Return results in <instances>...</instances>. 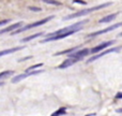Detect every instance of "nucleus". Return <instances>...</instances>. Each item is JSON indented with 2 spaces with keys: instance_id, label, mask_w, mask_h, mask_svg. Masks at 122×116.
I'll list each match as a JSON object with an SVG mask.
<instances>
[{
  "instance_id": "5",
  "label": "nucleus",
  "mask_w": 122,
  "mask_h": 116,
  "mask_svg": "<svg viewBox=\"0 0 122 116\" xmlns=\"http://www.w3.org/2000/svg\"><path fill=\"white\" fill-rule=\"evenodd\" d=\"M122 26V22L121 23H118V24H115V25H112L109 27L105 28V29H102V30H99L97 32H93V33H90L88 37H97V36H100V34H103V33H106V32H109V31H112V30L117 29V28L121 27Z\"/></svg>"
},
{
  "instance_id": "11",
  "label": "nucleus",
  "mask_w": 122,
  "mask_h": 116,
  "mask_svg": "<svg viewBox=\"0 0 122 116\" xmlns=\"http://www.w3.org/2000/svg\"><path fill=\"white\" fill-rule=\"evenodd\" d=\"M117 15H118V13H112V14L107 15V16H105V17H103V18H101L99 22H100V23H109V22L114 21V19L116 18Z\"/></svg>"
},
{
  "instance_id": "13",
  "label": "nucleus",
  "mask_w": 122,
  "mask_h": 116,
  "mask_svg": "<svg viewBox=\"0 0 122 116\" xmlns=\"http://www.w3.org/2000/svg\"><path fill=\"white\" fill-rule=\"evenodd\" d=\"M41 36H43V32H39V33H36V34H32V36H29V37H27V38H24L23 40H21V42H28V41H30V40H33V39H36V38H39V37H41Z\"/></svg>"
},
{
  "instance_id": "12",
  "label": "nucleus",
  "mask_w": 122,
  "mask_h": 116,
  "mask_svg": "<svg viewBox=\"0 0 122 116\" xmlns=\"http://www.w3.org/2000/svg\"><path fill=\"white\" fill-rule=\"evenodd\" d=\"M78 49H79V46L73 47V49H70V50H65V51H63V52H58V53H56V56H58V55H64V54H70V55H71V54L74 53V51L77 52Z\"/></svg>"
},
{
  "instance_id": "8",
  "label": "nucleus",
  "mask_w": 122,
  "mask_h": 116,
  "mask_svg": "<svg viewBox=\"0 0 122 116\" xmlns=\"http://www.w3.org/2000/svg\"><path fill=\"white\" fill-rule=\"evenodd\" d=\"M77 61H79L78 59H76V58H67V59H65L64 61H63L61 65L58 66V69H66V68H69V67H71V66H73V65H75Z\"/></svg>"
},
{
  "instance_id": "19",
  "label": "nucleus",
  "mask_w": 122,
  "mask_h": 116,
  "mask_svg": "<svg viewBox=\"0 0 122 116\" xmlns=\"http://www.w3.org/2000/svg\"><path fill=\"white\" fill-rule=\"evenodd\" d=\"M73 3H75V4H82V6H85V4H86V2H85V1H73Z\"/></svg>"
},
{
  "instance_id": "9",
  "label": "nucleus",
  "mask_w": 122,
  "mask_h": 116,
  "mask_svg": "<svg viewBox=\"0 0 122 116\" xmlns=\"http://www.w3.org/2000/svg\"><path fill=\"white\" fill-rule=\"evenodd\" d=\"M23 25H24L23 22H19V23L13 24V25H11V26H9V27L3 28V29L0 30V34H3V33H5V32H10V31H13V32H14V30H15V29L18 30V28L20 29V27H21Z\"/></svg>"
},
{
  "instance_id": "14",
  "label": "nucleus",
  "mask_w": 122,
  "mask_h": 116,
  "mask_svg": "<svg viewBox=\"0 0 122 116\" xmlns=\"http://www.w3.org/2000/svg\"><path fill=\"white\" fill-rule=\"evenodd\" d=\"M65 112H66V109H65V108H60L59 110H57L55 113H53L51 116H61V115L65 114Z\"/></svg>"
},
{
  "instance_id": "22",
  "label": "nucleus",
  "mask_w": 122,
  "mask_h": 116,
  "mask_svg": "<svg viewBox=\"0 0 122 116\" xmlns=\"http://www.w3.org/2000/svg\"><path fill=\"white\" fill-rule=\"evenodd\" d=\"M118 37H122V32H121V33H119V36Z\"/></svg>"
},
{
  "instance_id": "4",
  "label": "nucleus",
  "mask_w": 122,
  "mask_h": 116,
  "mask_svg": "<svg viewBox=\"0 0 122 116\" xmlns=\"http://www.w3.org/2000/svg\"><path fill=\"white\" fill-rule=\"evenodd\" d=\"M42 70H38V71H33V72H30V73H23V74H19L17 76H14L12 78V83H18L20 81L25 80V78L29 77V76H32V75H36V74H40L42 73Z\"/></svg>"
},
{
  "instance_id": "10",
  "label": "nucleus",
  "mask_w": 122,
  "mask_h": 116,
  "mask_svg": "<svg viewBox=\"0 0 122 116\" xmlns=\"http://www.w3.org/2000/svg\"><path fill=\"white\" fill-rule=\"evenodd\" d=\"M25 49V46H17V47H13V49H9V50H4L0 53V56L3 57V56L8 55V54H12V53H15L16 51H20V50Z\"/></svg>"
},
{
  "instance_id": "3",
  "label": "nucleus",
  "mask_w": 122,
  "mask_h": 116,
  "mask_svg": "<svg viewBox=\"0 0 122 116\" xmlns=\"http://www.w3.org/2000/svg\"><path fill=\"white\" fill-rule=\"evenodd\" d=\"M120 50H121V46H117V47H112V49H109V50H106V51H104V52H102V53H100L99 55L91 57V58L88 60V62H93L94 60H97L99 58L103 57V56L107 55V54H110V53H117V52H119Z\"/></svg>"
},
{
  "instance_id": "21",
  "label": "nucleus",
  "mask_w": 122,
  "mask_h": 116,
  "mask_svg": "<svg viewBox=\"0 0 122 116\" xmlns=\"http://www.w3.org/2000/svg\"><path fill=\"white\" fill-rule=\"evenodd\" d=\"M116 98H118V99H122V93H119L118 95L116 96Z\"/></svg>"
},
{
  "instance_id": "20",
  "label": "nucleus",
  "mask_w": 122,
  "mask_h": 116,
  "mask_svg": "<svg viewBox=\"0 0 122 116\" xmlns=\"http://www.w3.org/2000/svg\"><path fill=\"white\" fill-rule=\"evenodd\" d=\"M28 59H31V56H28V57H26V58L20 59V60H19V62H21V61H25V60H28Z\"/></svg>"
},
{
  "instance_id": "6",
  "label": "nucleus",
  "mask_w": 122,
  "mask_h": 116,
  "mask_svg": "<svg viewBox=\"0 0 122 116\" xmlns=\"http://www.w3.org/2000/svg\"><path fill=\"white\" fill-rule=\"evenodd\" d=\"M89 53H91L90 50H88V49H82V50H79V51L75 52V53L71 54V55H70V57H71V58H76V59H78V60H80L81 58L86 57V56L88 55Z\"/></svg>"
},
{
  "instance_id": "16",
  "label": "nucleus",
  "mask_w": 122,
  "mask_h": 116,
  "mask_svg": "<svg viewBox=\"0 0 122 116\" xmlns=\"http://www.w3.org/2000/svg\"><path fill=\"white\" fill-rule=\"evenodd\" d=\"M45 3H47V4H54V6H60V2H57V1H45Z\"/></svg>"
},
{
  "instance_id": "2",
  "label": "nucleus",
  "mask_w": 122,
  "mask_h": 116,
  "mask_svg": "<svg viewBox=\"0 0 122 116\" xmlns=\"http://www.w3.org/2000/svg\"><path fill=\"white\" fill-rule=\"evenodd\" d=\"M53 18H54V16H48V17H46V18H43V19H41V21L36 22V23L30 24V25L24 26L23 28H20V29H18V30H16V31H14L12 34H16V33H19V32H21V31H26V30H29V29H32V28L39 27V26H41V25H44V24H46L47 22H49L51 19H53Z\"/></svg>"
},
{
  "instance_id": "7",
  "label": "nucleus",
  "mask_w": 122,
  "mask_h": 116,
  "mask_svg": "<svg viewBox=\"0 0 122 116\" xmlns=\"http://www.w3.org/2000/svg\"><path fill=\"white\" fill-rule=\"evenodd\" d=\"M112 43H115V41H107V42H103V43H101V44L94 46L92 50H90V52H91V53H93V54H94V53H99L100 51H103V50H105L106 47L110 46Z\"/></svg>"
},
{
  "instance_id": "15",
  "label": "nucleus",
  "mask_w": 122,
  "mask_h": 116,
  "mask_svg": "<svg viewBox=\"0 0 122 116\" xmlns=\"http://www.w3.org/2000/svg\"><path fill=\"white\" fill-rule=\"evenodd\" d=\"M14 73L13 71H3V72H1V74H0V80H3V78H5V77H8V76H10V75H12V74Z\"/></svg>"
},
{
  "instance_id": "1",
  "label": "nucleus",
  "mask_w": 122,
  "mask_h": 116,
  "mask_svg": "<svg viewBox=\"0 0 122 116\" xmlns=\"http://www.w3.org/2000/svg\"><path fill=\"white\" fill-rule=\"evenodd\" d=\"M112 6V2H106V3H103L101 6H93V8H90V9H84V10H80L78 12H75L73 14L69 15V16L64 17V21H69V19H72V18H76V17H80V16H86L87 14L91 12H94V11H97V10H101V9H104L106 6Z\"/></svg>"
},
{
  "instance_id": "18",
  "label": "nucleus",
  "mask_w": 122,
  "mask_h": 116,
  "mask_svg": "<svg viewBox=\"0 0 122 116\" xmlns=\"http://www.w3.org/2000/svg\"><path fill=\"white\" fill-rule=\"evenodd\" d=\"M10 22V19H4V21H1L0 22V26H4L5 24H8Z\"/></svg>"
},
{
  "instance_id": "17",
  "label": "nucleus",
  "mask_w": 122,
  "mask_h": 116,
  "mask_svg": "<svg viewBox=\"0 0 122 116\" xmlns=\"http://www.w3.org/2000/svg\"><path fill=\"white\" fill-rule=\"evenodd\" d=\"M29 9L31 11H38V12H40V11H41V9L40 8H36V6H29Z\"/></svg>"
}]
</instances>
